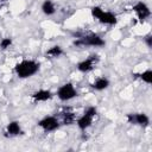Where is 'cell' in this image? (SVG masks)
<instances>
[{
	"mask_svg": "<svg viewBox=\"0 0 152 152\" xmlns=\"http://www.w3.org/2000/svg\"><path fill=\"white\" fill-rule=\"evenodd\" d=\"M33 102H46L49 100H51L53 97V94L52 91L48 90V89H39L37 91H34L32 95H31Z\"/></svg>",
	"mask_w": 152,
	"mask_h": 152,
	"instance_id": "7c38bea8",
	"label": "cell"
},
{
	"mask_svg": "<svg viewBox=\"0 0 152 152\" xmlns=\"http://www.w3.org/2000/svg\"><path fill=\"white\" fill-rule=\"evenodd\" d=\"M12 44H13L12 38H11V37H5V38H2V39L0 40V49H1L2 51H5V50L10 49V48L12 46Z\"/></svg>",
	"mask_w": 152,
	"mask_h": 152,
	"instance_id": "e0dca14e",
	"label": "cell"
},
{
	"mask_svg": "<svg viewBox=\"0 0 152 152\" xmlns=\"http://www.w3.org/2000/svg\"><path fill=\"white\" fill-rule=\"evenodd\" d=\"M91 17L94 19H96L99 23L103 24V25H109V26H114L118 23V18L114 13L108 12V11H103L100 6H93L90 10Z\"/></svg>",
	"mask_w": 152,
	"mask_h": 152,
	"instance_id": "7a4b0ae2",
	"label": "cell"
},
{
	"mask_svg": "<svg viewBox=\"0 0 152 152\" xmlns=\"http://www.w3.org/2000/svg\"><path fill=\"white\" fill-rule=\"evenodd\" d=\"M104 44H106L104 39L96 33H87V34L78 37L76 40H74L75 46H82V48H84V46L99 48V46H103Z\"/></svg>",
	"mask_w": 152,
	"mask_h": 152,
	"instance_id": "3957f363",
	"label": "cell"
},
{
	"mask_svg": "<svg viewBox=\"0 0 152 152\" xmlns=\"http://www.w3.org/2000/svg\"><path fill=\"white\" fill-rule=\"evenodd\" d=\"M37 126L40 127L45 133H51V132H55V131H57L59 128L61 122H59V120H58L57 116L46 115V116L42 118L37 122Z\"/></svg>",
	"mask_w": 152,
	"mask_h": 152,
	"instance_id": "8992f818",
	"label": "cell"
},
{
	"mask_svg": "<svg viewBox=\"0 0 152 152\" xmlns=\"http://www.w3.org/2000/svg\"><path fill=\"white\" fill-rule=\"evenodd\" d=\"M132 10H133V12L137 14V18H138V20H139L140 23H144L145 20H147V19L151 17V10H150V7L147 6V4L144 2V1H138V2H135V4L133 5Z\"/></svg>",
	"mask_w": 152,
	"mask_h": 152,
	"instance_id": "ba28073f",
	"label": "cell"
},
{
	"mask_svg": "<svg viewBox=\"0 0 152 152\" xmlns=\"http://www.w3.org/2000/svg\"><path fill=\"white\" fill-rule=\"evenodd\" d=\"M23 133H24V131L21 128V125L17 120L8 122L4 129V137H6V138H14V137L21 135Z\"/></svg>",
	"mask_w": 152,
	"mask_h": 152,
	"instance_id": "30bf717a",
	"label": "cell"
},
{
	"mask_svg": "<svg viewBox=\"0 0 152 152\" xmlns=\"http://www.w3.org/2000/svg\"><path fill=\"white\" fill-rule=\"evenodd\" d=\"M96 114H97V109H96L95 106H89V107H87L86 110H84V113H83L80 118L76 119V125H77V127H78L81 131L88 129V128L93 125V120H94V118L96 116Z\"/></svg>",
	"mask_w": 152,
	"mask_h": 152,
	"instance_id": "277c9868",
	"label": "cell"
},
{
	"mask_svg": "<svg viewBox=\"0 0 152 152\" xmlns=\"http://www.w3.org/2000/svg\"><path fill=\"white\" fill-rule=\"evenodd\" d=\"M99 61H100L99 55H90V56L87 57L86 59L78 62L77 65H76V68H77V70H78L80 72L87 74V72H90V71H93V70L95 69V66L97 65Z\"/></svg>",
	"mask_w": 152,
	"mask_h": 152,
	"instance_id": "52a82bcc",
	"label": "cell"
},
{
	"mask_svg": "<svg viewBox=\"0 0 152 152\" xmlns=\"http://www.w3.org/2000/svg\"><path fill=\"white\" fill-rule=\"evenodd\" d=\"M109 84H110V82H109V80H108L107 77L100 76V77H97L90 86H91L93 89H95V90H97V91H102V90L107 89V88L109 87Z\"/></svg>",
	"mask_w": 152,
	"mask_h": 152,
	"instance_id": "4fadbf2b",
	"label": "cell"
},
{
	"mask_svg": "<svg viewBox=\"0 0 152 152\" xmlns=\"http://www.w3.org/2000/svg\"><path fill=\"white\" fill-rule=\"evenodd\" d=\"M59 116L62 119V125L70 126L76 122V113L72 110L71 107H63L62 112L59 113Z\"/></svg>",
	"mask_w": 152,
	"mask_h": 152,
	"instance_id": "8fae6325",
	"label": "cell"
},
{
	"mask_svg": "<svg viewBox=\"0 0 152 152\" xmlns=\"http://www.w3.org/2000/svg\"><path fill=\"white\" fill-rule=\"evenodd\" d=\"M40 8H42V12L45 15H48V17L53 15L56 13V6H55V4H53L52 0H44Z\"/></svg>",
	"mask_w": 152,
	"mask_h": 152,
	"instance_id": "9a60e30c",
	"label": "cell"
},
{
	"mask_svg": "<svg viewBox=\"0 0 152 152\" xmlns=\"http://www.w3.org/2000/svg\"><path fill=\"white\" fill-rule=\"evenodd\" d=\"M7 1H8V0H0V6H1V5H4V4H5V2H7Z\"/></svg>",
	"mask_w": 152,
	"mask_h": 152,
	"instance_id": "d6986e66",
	"label": "cell"
},
{
	"mask_svg": "<svg viewBox=\"0 0 152 152\" xmlns=\"http://www.w3.org/2000/svg\"><path fill=\"white\" fill-rule=\"evenodd\" d=\"M40 69V63L34 59H23L15 64L14 71L19 78H30Z\"/></svg>",
	"mask_w": 152,
	"mask_h": 152,
	"instance_id": "6da1fadb",
	"label": "cell"
},
{
	"mask_svg": "<svg viewBox=\"0 0 152 152\" xmlns=\"http://www.w3.org/2000/svg\"><path fill=\"white\" fill-rule=\"evenodd\" d=\"M128 124L140 127H147L150 125V118L145 113H128L126 115Z\"/></svg>",
	"mask_w": 152,
	"mask_h": 152,
	"instance_id": "9c48e42d",
	"label": "cell"
},
{
	"mask_svg": "<svg viewBox=\"0 0 152 152\" xmlns=\"http://www.w3.org/2000/svg\"><path fill=\"white\" fill-rule=\"evenodd\" d=\"M144 42H145V44H146V46H147L148 49L152 48V36H151L150 33L144 37Z\"/></svg>",
	"mask_w": 152,
	"mask_h": 152,
	"instance_id": "ac0fdd59",
	"label": "cell"
},
{
	"mask_svg": "<svg viewBox=\"0 0 152 152\" xmlns=\"http://www.w3.org/2000/svg\"><path fill=\"white\" fill-rule=\"evenodd\" d=\"M132 76L135 77V78L141 80L142 82H145V83H147V84H151V83H152V70H151V69H147V70H145V71H142V72L133 74Z\"/></svg>",
	"mask_w": 152,
	"mask_h": 152,
	"instance_id": "2e32d148",
	"label": "cell"
},
{
	"mask_svg": "<svg viewBox=\"0 0 152 152\" xmlns=\"http://www.w3.org/2000/svg\"><path fill=\"white\" fill-rule=\"evenodd\" d=\"M57 97L63 101V102H66V101H70L72 99H75L78 93L75 88V86L71 83V82H66L64 84H62L58 89H57V93H56Z\"/></svg>",
	"mask_w": 152,
	"mask_h": 152,
	"instance_id": "5b68a950",
	"label": "cell"
},
{
	"mask_svg": "<svg viewBox=\"0 0 152 152\" xmlns=\"http://www.w3.org/2000/svg\"><path fill=\"white\" fill-rule=\"evenodd\" d=\"M63 53H64V50H63L62 46H59V45H53V46H51L50 49H48V50L45 51L44 57H45V58H49V59H53V58L61 57Z\"/></svg>",
	"mask_w": 152,
	"mask_h": 152,
	"instance_id": "5bb4252c",
	"label": "cell"
}]
</instances>
